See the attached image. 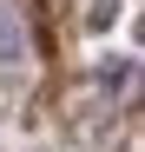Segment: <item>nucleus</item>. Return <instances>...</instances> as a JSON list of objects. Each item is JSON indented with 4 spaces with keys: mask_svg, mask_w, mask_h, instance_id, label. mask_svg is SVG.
Segmentation results:
<instances>
[{
    "mask_svg": "<svg viewBox=\"0 0 145 152\" xmlns=\"http://www.w3.org/2000/svg\"><path fill=\"white\" fill-rule=\"evenodd\" d=\"M27 53V33H20V13L0 7V60H20Z\"/></svg>",
    "mask_w": 145,
    "mask_h": 152,
    "instance_id": "obj_1",
    "label": "nucleus"
}]
</instances>
